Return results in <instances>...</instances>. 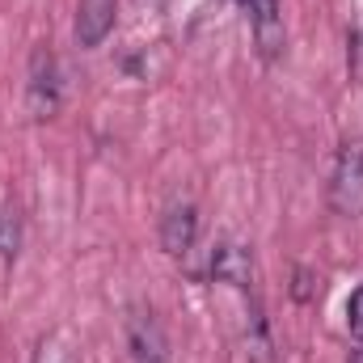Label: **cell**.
<instances>
[{
	"label": "cell",
	"mask_w": 363,
	"mask_h": 363,
	"mask_svg": "<svg viewBox=\"0 0 363 363\" xmlns=\"http://www.w3.org/2000/svg\"><path fill=\"white\" fill-rule=\"evenodd\" d=\"M194 237H199V211H194V203H174L161 216V250L174 254V258H186L194 250Z\"/></svg>",
	"instance_id": "obj_6"
},
{
	"label": "cell",
	"mask_w": 363,
	"mask_h": 363,
	"mask_svg": "<svg viewBox=\"0 0 363 363\" xmlns=\"http://www.w3.org/2000/svg\"><path fill=\"white\" fill-rule=\"evenodd\" d=\"M241 4H250V0H241Z\"/></svg>",
	"instance_id": "obj_14"
},
{
	"label": "cell",
	"mask_w": 363,
	"mask_h": 363,
	"mask_svg": "<svg viewBox=\"0 0 363 363\" xmlns=\"http://www.w3.org/2000/svg\"><path fill=\"white\" fill-rule=\"evenodd\" d=\"M114 13H118V0H81L77 4V43L81 47H101L114 30Z\"/></svg>",
	"instance_id": "obj_7"
},
{
	"label": "cell",
	"mask_w": 363,
	"mask_h": 363,
	"mask_svg": "<svg viewBox=\"0 0 363 363\" xmlns=\"http://www.w3.org/2000/svg\"><path fill=\"white\" fill-rule=\"evenodd\" d=\"M347 330H351L355 342H363V287L351 296V304H347Z\"/></svg>",
	"instance_id": "obj_10"
},
{
	"label": "cell",
	"mask_w": 363,
	"mask_h": 363,
	"mask_svg": "<svg viewBox=\"0 0 363 363\" xmlns=\"http://www.w3.org/2000/svg\"><path fill=\"white\" fill-rule=\"evenodd\" d=\"M26 101L34 118H51L60 110V64L47 47H38L30 55V85H26Z\"/></svg>",
	"instance_id": "obj_3"
},
{
	"label": "cell",
	"mask_w": 363,
	"mask_h": 363,
	"mask_svg": "<svg viewBox=\"0 0 363 363\" xmlns=\"http://www.w3.org/2000/svg\"><path fill=\"white\" fill-rule=\"evenodd\" d=\"M17 250H21V216H17V207H0V258H17Z\"/></svg>",
	"instance_id": "obj_8"
},
{
	"label": "cell",
	"mask_w": 363,
	"mask_h": 363,
	"mask_svg": "<svg viewBox=\"0 0 363 363\" xmlns=\"http://www.w3.org/2000/svg\"><path fill=\"white\" fill-rule=\"evenodd\" d=\"M347 60H351V77H363V34H351V51H347Z\"/></svg>",
	"instance_id": "obj_11"
},
{
	"label": "cell",
	"mask_w": 363,
	"mask_h": 363,
	"mask_svg": "<svg viewBox=\"0 0 363 363\" xmlns=\"http://www.w3.org/2000/svg\"><path fill=\"white\" fill-rule=\"evenodd\" d=\"M34 363H77V355L64 347V338H43L34 351Z\"/></svg>",
	"instance_id": "obj_9"
},
{
	"label": "cell",
	"mask_w": 363,
	"mask_h": 363,
	"mask_svg": "<svg viewBox=\"0 0 363 363\" xmlns=\"http://www.w3.org/2000/svg\"><path fill=\"white\" fill-rule=\"evenodd\" d=\"M127 355L131 363H169V338L152 308L127 313Z\"/></svg>",
	"instance_id": "obj_2"
},
{
	"label": "cell",
	"mask_w": 363,
	"mask_h": 363,
	"mask_svg": "<svg viewBox=\"0 0 363 363\" xmlns=\"http://www.w3.org/2000/svg\"><path fill=\"white\" fill-rule=\"evenodd\" d=\"M330 207L342 220H359L363 216V144H342L334 174H330Z\"/></svg>",
	"instance_id": "obj_1"
},
{
	"label": "cell",
	"mask_w": 363,
	"mask_h": 363,
	"mask_svg": "<svg viewBox=\"0 0 363 363\" xmlns=\"http://www.w3.org/2000/svg\"><path fill=\"white\" fill-rule=\"evenodd\" d=\"M291 296H296V300H308V296H313V274L304 271V267H296V287H291Z\"/></svg>",
	"instance_id": "obj_12"
},
{
	"label": "cell",
	"mask_w": 363,
	"mask_h": 363,
	"mask_svg": "<svg viewBox=\"0 0 363 363\" xmlns=\"http://www.w3.org/2000/svg\"><path fill=\"white\" fill-rule=\"evenodd\" d=\"M152 4H161V0H152Z\"/></svg>",
	"instance_id": "obj_15"
},
{
	"label": "cell",
	"mask_w": 363,
	"mask_h": 363,
	"mask_svg": "<svg viewBox=\"0 0 363 363\" xmlns=\"http://www.w3.org/2000/svg\"><path fill=\"white\" fill-rule=\"evenodd\" d=\"M207 271H211L216 283H228V287H237V291H254V283H258L254 254H250L245 245H237V241H220V245L211 250Z\"/></svg>",
	"instance_id": "obj_5"
},
{
	"label": "cell",
	"mask_w": 363,
	"mask_h": 363,
	"mask_svg": "<svg viewBox=\"0 0 363 363\" xmlns=\"http://www.w3.org/2000/svg\"><path fill=\"white\" fill-rule=\"evenodd\" d=\"M351 363H363V342H359V351H355V355H351Z\"/></svg>",
	"instance_id": "obj_13"
},
{
	"label": "cell",
	"mask_w": 363,
	"mask_h": 363,
	"mask_svg": "<svg viewBox=\"0 0 363 363\" xmlns=\"http://www.w3.org/2000/svg\"><path fill=\"white\" fill-rule=\"evenodd\" d=\"M250 30H254V47L258 55L274 64L283 60L287 51V30H283V13H279V0H250Z\"/></svg>",
	"instance_id": "obj_4"
}]
</instances>
